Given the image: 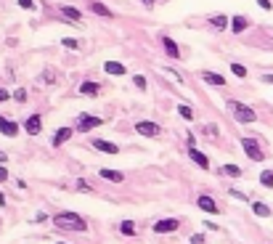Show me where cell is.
<instances>
[{"instance_id":"7402d4cb","label":"cell","mask_w":273,"mask_h":244,"mask_svg":"<svg viewBox=\"0 0 273 244\" xmlns=\"http://www.w3.org/2000/svg\"><path fill=\"white\" fill-rule=\"evenodd\" d=\"M135 231H138V228H135L133 220H125V223H119V234H122V236H135Z\"/></svg>"},{"instance_id":"d590c367","label":"cell","mask_w":273,"mask_h":244,"mask_svg":"<svg viewBox=\"0 0 273 244\" xmlns=\"http://www.w3.org/2000/svg\"><path fill=\"white\" fill-rule=\"evenodd\" d=\"M191 244H204V234H194L191 236Z\"/></svg>"},{"instance_id":"5b68a950","label":"cell","mask_w":273,"mask_h":244,"mask_svg":"<svg viewBox=\"0 0 273 244\" xmlns=\"http://www.w3.org/2000/svg\"><path fill=\"white\" fill-rule=\"evenodd\" d=\"M135 133L144 135V138H154V135L162 133V128H159L157 122H151V120H138L135 122Z\"/></svg>"},{"instance_id":"60d3db41","label":"cell","mask_w":273,"mask_h":244,"mask_svg":"<svg viewBox=\"0 0 273 244\" xmlns=\"http://www.w3.org/2000/svg\"><path fill=\"white\" fill-rule=\"evenodd\" d=\"M263 82H268V85H273V75H265V77H263Z\"/></svg>"},{"instance_id":"f1b7e54d","label":"cell","mask_w":273,"mask_h":244,"mask_svg":"<svg viewBox=\"0 0 273 244\" xmlns=\"http://www.w3.org/2000/svg\"><path fill=\"white\" fill-rule=\"evenodd\" d=\"M133 85H135L138 90H146V77H144V75H135V77H133Z\"/></svg>"},{"instance_id":"2e32d148","label":"cell","mask_w":273,"mask_h":244,"mask_svg":"<svg viewBox=\"0 0 273 244\" xmlns=\"http://www.w3.org/2000/svg\"><path fill=\"white\" fill-rule=\"evenodd\" d=\"M247 27H249V19H247V16H234V19H231V30H234L236 35H241Z\"/></svg>"},{"instance_id":"ee69618b","label":"cell","mask_w":273,"mask_h":244,"mask_svg":"<svg viewBox=\"0 0 273 244\" xmlns=\"http://www.w3.org/2000/svg\"><path fill=\"white\" fill-rule=\"evenodd\" d=\"M56 244H69V242H56Z\"/></svg>"},{"instance_id":"ffe728a7","label":"cell","mask_w":273,"mask_h":244,"mask_svg":"<svg viewBox=\"0 0 273 244\" xmlns=\"http://www.w3.org/2000/svg\"><path fill=\"white\" fill-rule=\"evenodd\" d=\"M220 175H228V178H241V167H239V164H223V167H220Z\"/></svg>"},{"instance_id":"74e56055","label":"cell","mask_w":273,"mask_h":244,"mask_svg":"<svg viewBox=\"0 0 273 244\" xmlns=\"http://www.w3.org/2000/svg\"><path fill=\"white\" fill-rule=\"evenodd\" d=\"M77 183H80V186H77V189H80V191H90V186H88V183H85V180H77Z\"/></svg>"},{"instance_id":"44dd1931","label":"cell","mask_w":273,"mask_h":244,"mask_svg":"<svg viewBox=\"0 0 273 244\" xmlns=\"http://www.w3.org/2000/svg\"><path fill=\"white\" fill-rule=\"evenodd\" d=\"M61 14H64L69 21H80V19H82V14H80L77 8H72V5H61Z\"/></svg>"},{"instance_id":"52a82bcc","label":"cell","mask_w":273,"mask_h":244,"mask_svg":"<svg viewBox=\"0 0 273 244\" xmlns=\"http://www.w3.org/2000/svg\"><path fill=\"white\" fill-rule=\"evenodd\" d=\"M196 207L204 210V212H209V215H218V212H220V207L215 204V199H212V196H207V194H202V196L196 199Z\"/></svg>"},{"instance_id":"5bb4252c","label":"cell","mask_w":273,"mask_h":244,"mask_svg":"<svg viewBox=\"0 0 273 244\" xmlns=\"http://www.w3.org/2000/svg\"><path fill=\"white\" fill-rule=\"evenodd\" d=\"M80 93L88 96V98H96V96L101 93V85H98V82H88V80H85L82 85H80Z\"/></svg>"},{"instance_id":"b9f144b4","label":"cell","mask_w":273,"mask_h":244,"mask_svg":"<svg viewBox=\"0 0 273 244\" xmlns=\"http://www.w3.org/2000/svg\"><path fill=\"white\" fill-rule=\"evenodd\" d=\"M0 162H8V157H5L3 151H0Z\"/></svg>"},{"instance_id":"cb8c5ba5","label":"cell","mask_w":273,"mask_h":244,"mask_svg":"<svg viewBox=\"0 0 273 244\" xmlns=\"http://www.w3.org/2000/svg\"><path fill=\"white\" fill-rule=\"evenodd\" d=\"M260 186L273 189V170H263V173H260Z\"/></svg>"},{"instance_id":"3957f363","label":"cell","mask_w":273,"mask_h":244,"mask_svg":"<svg viewBox=\"0 0 273 244\" xmlns=\"http://www.w3.org/2000/svg\"><path fill=\"white\" fill-rule=\"evenodd\" d=\"M241 149H244V154H247L252 162H263L265 160V151L260 149V144L255 138H241Z\"/></svg>"},{"instance_id":"6da1fadb","label":"cell","mask_w":273,"mask_h":244,"mask_svg":"<svg viewBox=\"0 0 273 244\" xmlns=\"http://www.w3.org/2000/svg\"><path fill=\"white\" fill-rule=\"evenodd\" d=\"M53 226L61 231H77V234H82V231H88V223H85L82 215L77 212H59L53 215Z\"/></svg>"},{"instance_id":"7bdbcfd3","label":"cell","mask_w":273,"mask_h":244,"mask_svg":"<svg viewBox=\"0 0 273 244\" xmlns=\"http://www.w3.org/2000/svg\"><path fill=\"white\" fill-rule=\"evenodd\" d=\"M0 204H5V194H3V191H0Z\"/></svg>"},{"instance_id":"f546056e","label":"cell","mask_w":273,"mask_h":244,"mask_svg":"<svg viewBox=\"0 0 273 244\" xmlns=\"http://www.w3.org/2000/svg\"><path fill=\"white\" fill-rule=\"evenodd\" d=\"M14 101H19V104H24V101H27V90H24V88H19V90L14 93Z\"/></svg>"},{"instance_id":"7a4b0ae2","label":"cell","mask_w":273,"mask_h":244,"mask_svg":"<svg viewBox=\"0 0 273 244\" xmlns=\"http://www.w3.org/2000/svg\"><path fill=\"white\" fill-rule=\"evenodd\" d=\"M228 109L234 112V117L241 125H252V122H257V114H255V109L252 106H247V104H241V101H236V98H228Z\"/></svg>"},{"instance_id":"d6a6232c","label":"cell","mask_w":273,"mask_h":244,"mask_svg":"<svg viewBox=\"0 0 273 244\" xmlns=\"http://www.w3.org/2000/svg\"><path fill=\"white\" fill-rule=\"evenodd\" d=\"M257 5H260L263 11H271V8H273V3H271V0H257Z\"/></svg>"},{"instance_id":"4316f807","label":"cell","mask_w":273,"mask_h":244,"mask_svg":"<svg viewBox=\"0 0 273 244\" xmlns=\"http://www.w3.org/2000/svg\"><path fill=\"white\" fill-rule=\"evenodd\" d=\"M231 72H234V75H236V77H247V66L236 64V61H234V64H231Z\"/></svg>"},{"instance_id":"9a60e30c","label":"cell","mask_w":273,"mask_h":244,"mask_svg":"<svg viewBox=\"0 0 273 244\" xmlns=\"http://www.w3.org/2000/svg\"><path fill=\"white\" fill-rule=\"evenodd\" d=\"M162 45H164V50H167V56H173V59H180V48H178V43L175 40H170L167 35L162 37Z\"/></svg>"},{"instance_id":"4dcf8cb0","label":"cell","mask_w":273,"mask_h":244,"mask_svg":"<svg viewBox=\"0 0 273 244\" xmlns=\"http://www.w3.org/2000/svg\"><path fill=\"white\" fill-rule=\"evenodd\" d=\"M228 194H231V196H236V199H241V202H247V194H244V191H236V189H228Z\"/></svg>"},{"instance_id":"4fadbf2b","label":"cell","mask_w":273,"mask_h":244,"mask_svg":"<svg viewBox=\"0 0 273 244\" xmlns=\"http://www.w3.org/2000/svg\"><path fill=\"white\" fill-rule=\"evenodd\" d=\"M104 72H106V75H114V77H122V75H128V69H125V64H119V61H106V64H104Z\"/></svg>"},{"instance_id":"83f0119b","label":"cell","mask_w":273,"mask_h":244,"mask_svg":"<svg viewBox=\"0 0 273 244\" xmlns=\"http://www.w3.org/2000/svg\"><path fill=\"white\" fill-rule=\"evenodd\" d=\"M61 45H64V48H69V50H77V48H80V43L75 40V37H64V40H61Z\"/></svg>"},{"instance_id":"836d02e7","label":"cell","mask_w":273,"mask_h":244,"mask_svg":"<svg viewBox=\"0 0 273 244\" xmlns=\"http://www.w3.org/2000/svg\"><path fill=\"white\" fill-rule=\"evenodd\" d=\"M8 180V170H5V164H0V183H5Z\"/></svg>"},{"instance_id":"9c48e42d","label":"cell","mask_w":273,"mask_h":244,"mask_svg":"<svg viewBox=\"0 0 273 244\" xmlns=\"http://www.w3.org/2000/svg\"><path fill=\"white\" fill-rule=\"evenodd\" d=\"M72 135H75V128H59V130L53 133V141H50V144H53L56 149H59V146H64L66 141L72 138Z\"/></svg>"},{"instance_id":"30bf717a","label":"cell","mask_w":273,"mask_h":244,"mask_svg":"<svg viewBox=\"0 0 273 244\" xmlns=\"http://www.w3.org/2000/svg\"><path fill=\"white\" fill-rule=\"evenodd\" d=\"M90 144H93V149L104 151V154H117V151H119V146L112 144V141H106V138H93Z\"/></svg>"},{"instance_id":"d6986e66","label":"cell","mask_w":273,"mask_h":244,"mask_svg":"<svg viewBox=\"0 0 273 244\" xmlns=\"http://www.w3.org/2000/svg\"><path fill=\"white\" fill-rule=\"evenodd\" d=\"M252 212L257 215V218H271V207L265 202H252Z\"/></svg>"},{"instance_id":"ba28073f","label":"cell","mask_w":273,"mask_h":244,"mask_svg":"<svg viewBox=\"0 0 273 244\" xmlns=\"http://www.w3.org/2000/svg\"><path fill=\"white\" fill-rule=\"evenodd\" d=\"M0 133L8 135V138H16V135H19V125H16L14 120H8V117L0 114Z\"/></svg>"},{"instance_id":"603a6c76","label":"cell","mask_w":273,"mask_h":244,"mask_svg":"<svg viewBox=\"0 0 273 244\" xmlns=\"http://www.w3.org/2000/svg\"><path fill=\"white\" fill-rule=\"evenodd\" d=\"M90 11H93V14H98V16H112V11L106 8L104 3H98V0H93V3H90Z\"/></svg>"},{"instance_id":"7c38bea8","label":"cell","mask_w":273,"mask_h":244,"mask_svg":"<svg viewBox=\"0 0 273 244\" xmlns=\"http://www.w3.org/2000/svg\"><path fill=\"white\" fill-rule=\"evenodd\" d=\"M189 154H191V160L196 162V167H199V170H209V160H207V157H204L202 151L196 149V146H191V149H189Z\"/></svg>"},{"instance_id":"484cf974","label":"cell","mask_w":273,"mask_h":244,"mask_svg":"<svg viewBox=\"0 0 273 244\" xmlns=\"http://www.w3.org/2000/svg\"><path fill=\"white\" fill-rule=\"evenodd\" d=\"M178 114L183 117V120H194V112H191V106H186V104L178 106Z\"/></svg>"},{"instance_id":"ac0fdd59","label":"cell","mask_w":273,"mask_h":244,"mask_svg":"<svg viewBox=\"0 0 273 244\" xmlns=\"http://www.w3.org/2000/svg\"><path fill=\"white\" fill-rule=\"evenodd\" d=\"M199 77H202L207 85H225V77H220L218 72H202Z\"/></svg>"},{"instance_id":"8d00e7d4","label":"cell","mask_w":273,"mask_h":244,"mask_svg":"<svg viewBox=\"0 0 273 244\" xmlns=\"http://www.w3.org/2000/svg\"><path fill=\"white\" fill-rule=\"evenodd\" d=\"M8 98H11V93L5 88H0V104H3V101H8Z\"/></svg>"},{"instance_id":"277c9868","label":"cell","mask_w":273,"mask_h":244,"mask_svg":"<svg viewBox=\"0 0 273 244\" xmlns=\"http://www.w3.org/2000/svg\"><path fill=\"white\" fill-rule=\"evenodd\" d=\"M101 125H104V120H101V117H96V114H80L75 130H77V133H88V130L101 128Z\"/></svg>"},{"instance_id":"d4e9b609","label":"cell","mask_w":273,"mask_h":244,"mask_svg":"<svg viewBox=\"0 0 273 244\" xmlns=\"http://www.w3.org/2000/svg\"><path fill=\"white\" fill-rule=\"evenodd\" d=\"M209 24H212L215 30H225V27H228V19H225L223 14H218V16H212V19H209Z\"/></svg>"},{"instance_id":"ab89813d","label":"cell","mask_w":273,"mask_h":244,"mask_svg":"<svg viewBox=\"0 0 273 244\" xmlns=\"http://www.w3.org/2000/svg\"><path fill=\"white\" fill-rule=\"evenodd\" d=\"M141 3H144L146 8H154V5H157V0H141Z\"/></svg>"},{"instance_id":"f35d334b","label":"cell","mask_w":273,"mask_h":244,"mask_svg":"<svg viewBox=\"0 0 273 244\" xmlns=\"http://www.w3.org/2000/svg\"><path fill=\"white\" fill-rule=\"evenodd\" d=\"M202 226H204L207 231H218V226H215V223H209V220H207V223H202Z\"/></svg>"},{"instance_id":"e0dca14e","label":"cell","mask_w":273,"mask_h":244,"mask_svg":"<svg viewBox=\"0 0 273 244\" xmlns=\"http://www.w3.org/2000/svg\"><path fill=\"white\" fill-rule=\"evenodd\" d=\"M101 178H104V180H112V183H122V180H125V173H117V170L104 167V170H101Z\"/></svg>"},{"instance_id":"8fae6325","label":"cell","mask_w":273,"mask_h":244,"mask_svg":"<svg viewBox=\"0 0 273 244\" xmlns=\"http://www.w3.org/2000/svg\"><path fill=\"white\" fill-rule=\"evenodd\" d=\"M24 130H27L30 135H37L40 130H43V117H40V114H30V117L24 120Z\"/></svg>"},{"instance_id":"8992f818","label":"cell","mask_w":273,"mask_h":244,"mask_svg":"<svg viewBox=\"0 0 273 244\" xmlns=\"http://www.w3.org/2000/svg\"><path fill=\"white\" fill-rule=\"evenodd\" d=\"M178 228H180L178 218H162V220H157V223L151 226L154 234H173V231H178Z\"/></svg>"},{"instance_id":"e575fe53","label":"cell","mask_w":273,"mask_h":244,"mask_svg":"<svg viewBox=\"0 0 273 244\" xmlns=\"http://www.w3.org/2000/svg\"><path fill=\"white\" fill-rule=\"evenodd\" d=\"M43 220H48V215H45V212H37L35 218H32V223H43Z\"/></svg>"},{"instance_id":"1f68e13d","label":"cell","mask_w":273,"mask_h":244,"mask_svg":"<svg viewBox=\"0 0 273 244\" xmlns=\"http://www.w3.org/2000/svg\"><path fill=\"white\" fill-rule=\"evenodd\" d=\"M19 5L21 8H27V11H32L35 8V0H19Z\"/></svg>"}]
</instances>
